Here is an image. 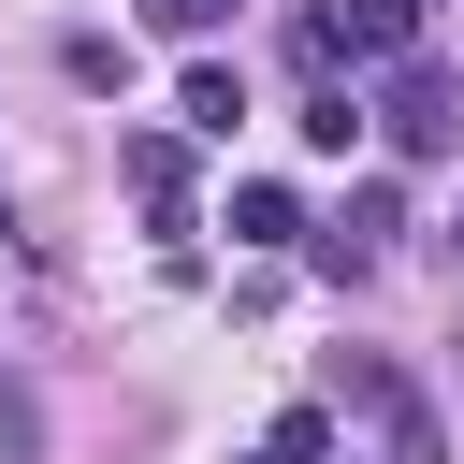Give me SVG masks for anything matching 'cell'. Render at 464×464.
Masks as SVG:
<instances>
[{
  "label": "cell",
  "instance_id": "30bf717a",
  "mask_svg": "<svg viewBox=\"0 0 464 464\" xmlns=\"http://www.w3.org/2000/svg\"><path fill=\"white\" fill-rule=\"evenodd\" d=\"M218 14H232V0H145V29H174V44H203Z\"/></svg>",
  "mask_w": 464,
  "mask_h": 464
},
{
  "label": "cell",
  "instance_id": "ba28073f",
  "mask_svg": "<svg viewBox=\"0 0 464 464\" xmlns=\"http://www.w3.org/2000/svg\"><path fill=\"white\" fill-rule=\"evenodd\" d=\"M261 450H276V464H334V406H276Z\"/></svg>",
  "mask_w": 464,
  "mask_h": 464
},
{
  "label": "cell",
  "instance_id": "3957f363",
  "mask_svg": "<svg viewBox=\"0 0 464 464\" xmlns=\"http://www.w3.org/2000/svg\"><path fill=\"white\" fill-rule=\"evenodd\" d=\"M116 188L160 218V246H188V130H116Z\"/></svg>",
  "mask_w": 464,
  "mask_h": 464
},
{
  "label": "cell",
  "instance_id": "5bb4252c",
  "mask_svg": "<svg viewBox=\"0 0 464 464\" xmlns=\"http://www.w3.org/2000/svg\"><path fill=\"white\" fill-rule=\"evenodd\" d=\"M0 232H14V218H0Z\"/></svg>",
  "mask_w": 464,
  "mask_h": 464
},
{
  "label": "cell",
  "instance_id": "7a4b0ae2",
  "mask_svg": "<svg viewBox=\"0 0 464 464\" xmlns=\"http://www.w3.org/2000/svg\"><path fill=\"white\" fill-rule=\"evenodd\" d=\"M392 232H406V188H392V174H362V188H348V203L304 232V261L348 290V276H377V261H392Z\"/></svg>",
  "mask_w": 464,
  "mask_h": 464
},
{
  "label": "cell",
  "instance_id": "277c9868",
  "mask_svg": "<svg viewBox=\"0 0 464 464\" xmlns=\"http://www.w3.org/2000/svg\"><path fill=\"white\" fill-rule=\"evenodd\" d=\"M334 392H348V406H377V450H392V464H450L435 406H420V392H406L392 362H334Z\"/></svg>",
  "mask_w": 464,
  "mask_h": 464
},
{
  "label": "cell",
  "instance_id": "5b68a950",
  "mask_svg": "<svg viewBox=\"0 0 464 464\" xmlns=\"http://www.w3.org/2000/svg\"><path fill=\"white\" fill-rule=\"evenodd\" d=\"M174 116H188L203 145H232V130H246V72H232V58H188V72H174Z\"/></svg>",
  "mask_w": 464,
  "mask_h": 464
},
{
  "label": "cell",
  "instance_id": "8fae6325",
  "mask_svg": "<svg viewBox=\"0 0 464 464\" xmlns=\"http://www.w3.org/2000/svg\"><path fill=\"white\" fill-rule=\"evenodd\" d=\"M246 464H276V450H246Z\"/></svg>",
  "mask_w": 464,
  "mask_h": 464
},
{
  "label": "cell",
  "instance_id": "52a82bcc",
  "mask_svg": "<svg viewBox=\"0 0 464 464\" xmlns=\"http://www.w3.org/2000/svg\"><path fill=\"white\" fill-rule=\"evenodd\" d=\"M232 246H304V203H290L276 174H246V188H232Z\"/></svg>",
  "mask_w": 464,
  "mask_h": 464
},
{
  "label": "cell",
  "instance_id": "8992f818",
  "mask_svg": "<svg viewBox=\"0 0 464 464\" xmlns=\"http://www.w3.org/2000/svg\"><path fill=\"white\" fill-rule=\"evenodd\" d=\"M290 130H304V145H319V160H348V145H362V130H377V102H362V87H348V72H319V87H304V116H290Z\"/></svg>",
  "mask_w": 464,
  "mask_h": 464
},
{
  "label": "cell",
  "instance_id": "9c48e42d",
  "mask_svg": "<svg viewBox=\"0 0 464 464\" xmlns=\"http://www.w3.org/2000/svg\"><path fill=\"white\" fill-rule=\"evenodd\" d=\"M0 464H44V406H29L14 377H0Z\"/></svg>",
  "mask_w": 464,
  "mask_h": 464
},
{
  "label": "cell",
  "instance_id": "7c38bea8",
  "mask_svg": "<svg viewBox=\"0 0 464 464\" xmlns=\"http://www.w3.org/2000/svg\"><path fill=\"white\" fill-rule=\"evenodd\" d=\"M406 14H435V0H406Z\"/></svg>",
  "mask_w": 464,
  "mask_h": 464
},
{
  "label": "cell",
  "instance_id": "4fadbf2b",
  "mask_svg": "<svg viewBox=\"0 0 464 464\" xmlns=\"http://www.w3.org/2000/svg\"><path fill=\"white\" fill-rule=\"evenodd\" d=\"M450 246H464V232H450Z\"/></svg>",
  "mask_w": 464,
  "mask_h": 464
},
{
  "label": "cell",
  "instance_id": "6da1fadb",
  "mask_svg": "<svg viewBox=\"0 0 464 464\" xmlns=\"http://www.w3.org/2000/svg\"><path fill=\"white\" fill-rule=\"evenodd\" d=\"M377 145H392V160H450V145H464V87H450V58H420V44L392 58V87H377Z\"/></svg>",
  "mask_w": 464,
  "mask_h": 464
}]
</instances>
